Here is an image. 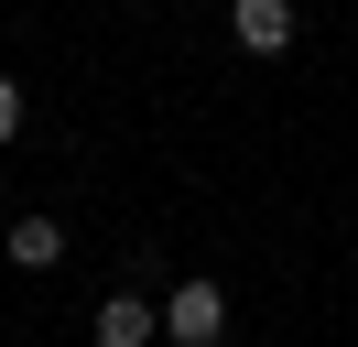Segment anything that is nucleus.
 <instances>
[{
    "mask_svg": "<svg viewBox=\"0 0 358 347\" xmlns=\"http://www.w3.org/2000/svg\"><path fill=\"white\" fill-rule=\"evenodd\" d=\"M163 337H174V347H217V337H228V293H217L206 271H185L174 293H163Z\"/></svg>",
    "mask_w": 358,
    "mask_h": 347,
    "instance_id": "nucleus-1",
    "label": "nucleus"
},
{
    "mask_svg": "<svg viewBox=\"0 0 358 347\" xmlns=\"http://www.w3.org/2000/svg\"><path fill=\"white\" fill-rule=\"evenodd\" d=\"M228 33L250 55H293V0H228Z\"/></svg>",
    "mask_w": 358,
    "mask_h": 347,
    "instance_id": "nucleus-2",
    "label": "nucleus"
},
{
    "mask_svg": "<svg viewBox=\"0 0 358 347\" xmlns=\"http://www.w3.org/2000/svg\"><path fill=\"white\" fill-rule=\"evenodd\" d=\"M87 337H98V347H152V337H163V315H152L141 293H109V304L87 315Z\"/></svg>",
    "mask_w": 358,
    "mask_h": 347,
    "instance_id": "nucleus-3",
    "label": "nucleus"
},
{
    "mask_svg": "<svg viewBox=\"0 0 358 347\" xmlns=\"http://www.w3.org/2000/svg\"><path fill=\"white\" fill-rule=\"evenodd\" d=\"M0 250L22 260V271H55V260H66V228H55V217H11V239H0Z\"/></svg>",
    "mask_w": 358,
    "mask_h": 347,
    "instance_id": "nucleus-4",
    "label": "nucleus"
},
{
    "mask_svg": "<svg viewBox=\"0 0 358 347\" xmlns=\"http://www.w3.org/2000/svg\"><path fill=\"white\" fill-rule=\"evenodd\" d=\"M22 120H33V98H22V76H0V141H22Z\"/></svg>",
    "mask_w": 358,
    "mask_h": 347,
    "instance_id": "nucleus-5",
    "label": "nucleus"
}]
</instances>
